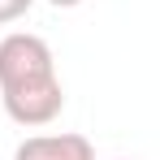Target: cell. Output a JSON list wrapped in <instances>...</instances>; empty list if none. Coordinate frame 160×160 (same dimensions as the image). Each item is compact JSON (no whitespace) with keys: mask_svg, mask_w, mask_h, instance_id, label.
<instances>
[{"mask_svg":"<svg viewBox=\"0 0 160 160\" xmlns=\"http://www.w3.org/2000/svg\"><path fill=\"white\" fill-rule=\"evenodd\" d=\"M56 82V65H52V48L39 39V35H4L0 39V95H13V91H30V87H43Z\"/></svg>","mask_w":160,"mask_h":160,"instance_id":"6da1fadb","label":"cell"},{"mask_svg":"<svg viewBox=\"0 0 160 160\" xmlns=\"http://www.w3.org/2000/svg\"><path fill=\"white\" fill-rule=\"evenodd\" d=\"M13 160H95V147L87 134H35L13 152Z\"/></svg>","mask_w":160,"mask_h":160,"instance_id":"7a4b0ae2","label":"cell"},{"mask_svg":"<svg viewBox=\"0 0 160 160\" xmlns=\"http://www.w3.org/2000/svg\"><path fill=\"white\" fill-rule=\"evenodd\" d=\"M30 9V0H0V22H18Z\"/></svg>","mask_w":160,"mask_h":160,"instance_id":"3957f363","label":"cell"},{"mask_svg":"<svg viewBox=\"0 0 160 160\" xmlns=\"http://www.w3.org/2000/svg\"><path fill=\"white\" fill-rule=\"evenodd\" d=\"M56 9H74V4H82V0H52Z\"/></svg>","mask_w":160,"mask_h":160,"instance_id":"277c9868","label":"cell"}]
</instances>
